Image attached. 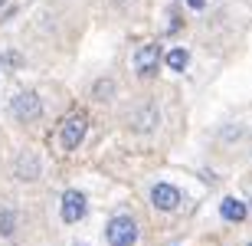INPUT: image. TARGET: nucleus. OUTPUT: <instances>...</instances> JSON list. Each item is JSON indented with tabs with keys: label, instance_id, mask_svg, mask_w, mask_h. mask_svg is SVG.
Segmentation results:
<instances>
[{
	"label": "nucleus",
	"instance_id": "nucleus-1",
	"mask_svg": "<svg viewBox=\"0 0 252 246\" xmlns=\"http://www.w3.org/2000/svg\"><path fill=\"white\" fill-rule=\"evenodd\" d=\"M85 132H89V115L85 112L65 115V122L59 125V144H63V151H75L85 141Z\"/></svg>",
	"mask_w": 252,
	"mask_h": 246
},
{
	"label": "nucleus",
	"instance_id": "nucleus-2",
	"mask_svg": "<svg viewBox=\"0 0 252 246\" xmlns=\"http://www.w3.org/2000/svg\"><path fill=\"white\" fill-rule=\"evenodd\" d=\"M105 240H108V246H134V240H138V223L131 217H112L108 227H105Z\"/></svg>",
	"mask_w": 252,
	"mask_h": 246
},
{
	"label": "nucleus",
	"instance_id": "nucleus-3",
	"mask_svg": "<svg viewBox=\"0 0 252 246\" xmlns=\"http://www.w3.org/2000/svg\"><path fill=\"white\" fill-rule=\"evenodd\" d=\"M10 112H13L17 122H39L43 102H39L36 92H17V95H13V102H10Z\"/></svg>",
	"mask_w": 252,
	"mask_h": 246
},
{
	"label": "nucleus",
	"instance_id": "nucleus-4",
	"mask_svg": "<svg viewBox=\"0 0 252 246\" xmlns=\"http://www.w3.org/2000/svg\"><path fill=\"white\" fill-rule=\"evenodd\" d=\"M134 69H138V76H154L160 69V46L158 43H141L134 49Z\"/></svg>",
	"mask_w": 252,
	"mask_h": 246
},
{
	"label": "nucleus",
	"instance_id": "nucleus-5",
	"mask_svg": "<svg viewBox=\"0 0 252 246\" xmlns=\"http://www.w3.org/2000/svg\"><path fill=\"white\" fill-rule=\"evenodd\" d=\"M85 197L82 194H79V190H65L63 194V210H59V213H63V220L65 223H79V220L85 217Z\"/></svg>",
	"mask_w": 252,
	"mask_h": 246
},
{
	"label": "nucleus",
	"instance_id": "nucleus-6",
	"mask_svg": "<svg viewBox=\"0 0 252 246\" xmlns=\"http://www.w3.org/2000/svg\"><path fill=\"white\" fill-rule=\"evenodd\" d=\"M151 204H154L158 210H177L180 207V190L174 187V184H154Z\"/></svg>",
	"mask_w": 252,
	"mask_h": 246
},
{
	"label": "nucleus",
	"instance_id": "nucleus-7",
	"mask_svg": "<svg viewBox=\"0 0 252 246\" xmlns=\"http://www.w3.org/2000/svg\"><path fill=\"white\" fill-rule=\"evenodd\" d=\"M128 122H131V128H134V132H151V128H154V122H158V108H154V105H141L138 112L128 115Z\"/></svg>",
	"mask_w": 252,
	"mask_h": 246
},
{
	"label": "nucleus",
	"instance_id": "nucleus-8",
	"mask_svg": "<svg viewBox=\"0 0 252 246\" xmlns=\"http://www.w3.org/2000/svg\"><path fill=\"white\" fill-rule=\"evenodd\" d=\"M13 174H17L20 180H36L39 177V158L36 154H30V151H23L17 158V168H13Z\"/></svg>",
	"mask_w": 252,
	"mask_h": 246
},
{
	"label": "nucleus",
	"instance_id": "nucleus-9",
	"mask_svg": "<svg viewBox=\"0 0 252 246\" xmlns=\"http://www.w3.org/2000/svg\"><path fill=\"white\" fill-rule=\"evenodd\" d=\"M220 213H223V220H229V223H243L246 220V204L236 197H226L223 204H220Z\"/></svg>",
	"mask_w": 252,
	"mask_h": 246
},
{
	"label": "nucleus",
	"instance_id": "nucleus-10",
	"mask_svg": "<svg viewBox=\"0 0 252 246\" xmlns=\"http://www.w3.org/2000/svg\"><path fill=\"white\" fill-rule=\"evenodd\" d=\"M17 230V213L7 204V197H0V237H13Z\"/></svg>",
	"mask_w": 252,
	"mask_h": 246
},
{
	"label": "nucleus",
	"instance_id": "nucleus-11",
	"mask_svg": "<svg viewBox=\"0 0 252 246\" xmlns=\"http://www.w3.org/2000/svg\"><path fill=\"white\" fill-rule=\"evenodd\" d=\"M187 49H184V46H177V49H170V53H167V66L170 69H174V72H184V69H187Z\"/></svg>",
	"mask_w": 252,
	"mask_h": 246
},
{
	"label": "nucleus",
	"instance_id": "nucleus-12",
	"mask_svg": "<svg viewBox=\"0 0 252 246\" xmlns=\"http://www.w3.org/2000/svg\"><path fill=\"white\" fill-rule=\"evenodd\" d=\"M92 92H95V99H98V102H105V99H112V92H115V82H112V79H98Z\"/></svg>",
	"mask_w": 252,
	"mask_h": 246
},
{
	"label": "nucleus",
	"instance_id": "nucleus-13",
	"mask_svg": "<svg viewBox=\"0 0 252 246\" xmlns=\"http://www.w3.org/2000/svg\"><path fill=\"white\" fill-rule=\"evenodd\" d=\"M0 66L20 69V66H23V56H20V53H13V49H7V53H0Z\"/></svg>",
	"mask_w": 252,
	"mask_h": 246
},
{
	"label": "nucleus",
	"instance_id": "nucleus-14",
	"mask_svg": "<svg viewBox=\"0 0 252 246\" xmlns=\"http://www.w3.org/2000/svg\"><path fill=\"white\" fill-rule=\"evenodd\" d=\"M187 3H190L193 10H203V0H187Z\"/></svg>",
	"mask_w": 252,
	"mask_h": 246
},
{
	"label": "nucleus",
	"instance_id": "nucleus-15",
	"mask_svg": "<svg viewBox=\"0 0 252 246\" xmlns=\"http://www.w3.org/2000/svg\"><path fill=\"white\" fill-rule=\"evenodd\" d=\"M0 3H3V0H0Z\"/></svg>",
	"mask_w": 252,
	"mask_h": 246
},
{
	"label": "nucleus",
	"instance_id": "nucleus-16",
	"mask_svg": "<svg viewBox=\"0 0 252 246\" xmlns=\"http://www.w3.org/2000/svg\"><path fill=\"white\" fill-rule=\"evenodd\" d=\"M249 204H252V200H249Z\"/></svg>",
	"mask_w": 252,
	"mask_h": 246
},
{
	"label": "nucleus",
	"instance_id": "nucleus-17",
	"mask_svg": "<svg viewBox=\"0 0 252 246\" xmlns=\"http://www.w3.org/2000/svg\"><path fill=\"white\" fill-rule=\"evenodd\" d=\"M249 246H252V243H249Z\"/></svg>",
	"mask_w": 252,
	"mask_h": 246
}]
</instances>
